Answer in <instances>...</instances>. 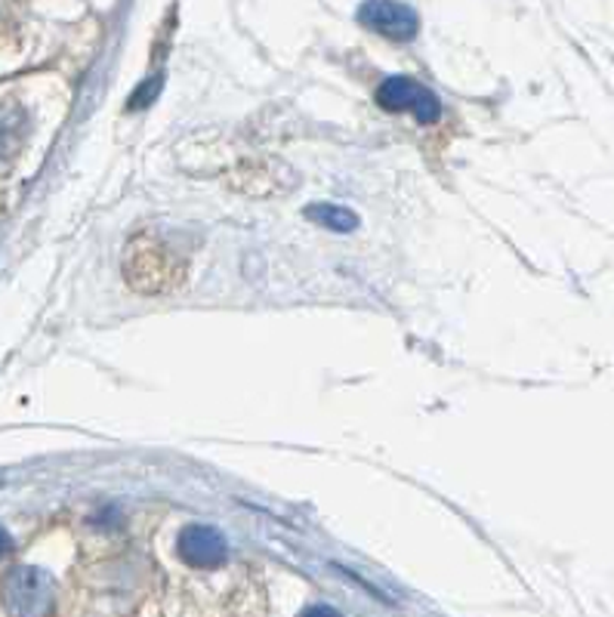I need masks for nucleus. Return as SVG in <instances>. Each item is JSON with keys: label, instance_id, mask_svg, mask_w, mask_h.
<instances>
[{"label": "nucleus", "instance_id": "423d86ee", "mask_svg": "<svg viewBox=\"0 0 614 617\" xmlns=\"http://www.w3.org/2000/svg\"><path fill=\"white\" fill-rule=\"evenodd\" d=\"M164 78H152V81L146 83V87H139L133 97H130V109H143V105H148L152 99L158 97V90H161Z\"/></svg>", "mask_w": 614, "mask_h": 617}, {"label": "nucleus", "instance_id": "7ed1b4c3", "mask_svg": "<svg viewBox=\"0 0 614 617\" xmlns=\"http://www.w3.org/2000/svg\"><path fill=\"white\" fill-rule=\"evenodd\" d=\"M358 22L371 32L383 34L389 41H414L417 29H421V19L417 13L402 3V0H365L358 7Z\"/></svg>", "mask_w": 614, "mask_h": 617}, {"label": "nucleus", "instance_id": "f03ea898", "mask_svg": "<svg viewBox=\"0 0 614 617\" xmlns=\"http://www.w3.org/2000/svg\"><path fill=\"white\" fill-rule=\"evenodd\" d=\"M377 102L389 109V112H414V117L421 124H436L438 114H442V105H438V97L433 90H426L423 83H417L414 78H404V75H395V78H387L377 90Z\"/></svg>", "mask_w": 614, "mask_h": 617}, {"label": "nucleus", "instance_id": "f257e3e1", "mask_svg": "<svg viewBox=\"0 0 614 617\" xmlns=\"http://www.w3.org/2000/svg\"><path fill=\"white\" fill-rule=\"evenodd\" d=\"M53 596H56V584L47 571L22 565L3 577V602L13 615H47Z\"/></svg>", "mask_w": 614, "mask_h": 617}, {"label": "nucleus", "instance_id": "0eeeda50", "mask_svg": "<svg viewBox=\"0 0 614 617\" xmlns=\"http://www.w3.org/2000/svg\"><path fill=\"white\" fill-rule=\"evenodd\" d=\"M10 547H13V540H10V535L0 528V556H3V552H10Z\"/></svg>", "mask_w": 614, "mask_h": 617}, {"label": "nucleus", "instance_id": "20e7f679", "mask_svg": "<svg viewBox=\"0 0 614 617\" xmlns=\"http://www.w3.org/2000/svg\"><path fill=\"white\" fill-rule=\"evenodd\" d=\"M179 556L192 569H220L226 562L228 543L223 531L211 525H189L179 535Z\"/></svg>", "mask_w": 614, "mask_h": 617}, {"label": "nucleus", "instance_id": "39448f33", "mask_svg": "<svg viewBox=\"0 0 614 617\" xmlns=\"http://www.w3.org/2000/svg\"><path fill=\"white\" fill-rule=\"evenodd\" d=\"M306 220H312L315 226H324L331 228V232H356L358 228V216L349 207H339V204H309L306 211H303Z\"/></svg>", "mask_w": 614, "mask_h": 617}]
</instances>
